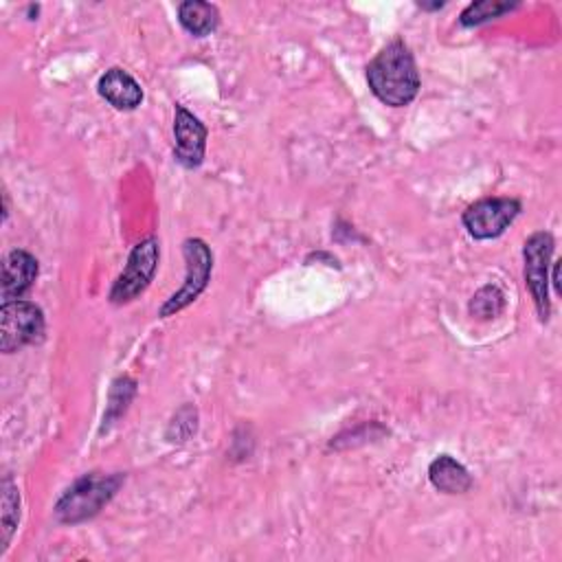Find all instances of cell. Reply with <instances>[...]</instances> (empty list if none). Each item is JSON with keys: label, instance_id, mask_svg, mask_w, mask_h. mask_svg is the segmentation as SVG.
<instances>
[{"label": "cell", "instance_id": "1", "mask_svg": "<svg viewBox=\"0 0 562 562\" xmlns=\"http://www.w3.org/2000/svg\"><path fill=\"white\" fill-rule=\"evenodd\" d=\"M371 92L391 108L408 105L419 90V72L411 48L395 40L386 44L367 66Z\"/></svg>", "mask_w": 562, "mask_h": 562}, {"label": "cell", "instance_id": "2", "mask_svg": "<svg viewBox=\"0 0 562 562\" xmlns=\"http://www.w3.org/2000/svg\"><path fill=\"white\" fill-rule=\"evenodd\" d=\"M125 476L121 472L99 474L90 472L77 479L55 503V516L59 522L77 525L101 512L103 505L112 501V496L123 485Z\"/></svg>", "mask_w": 562, "mask_h": 562}, {"label": "cell", "instance_id": "3", "mask_svg": "<svg viewBox=\"0 0 562 562\" xmlns=\"http://www.w3.org/2000/svg\"><path fill=\"white\" fill-rule=\"evenodd\" d=\"M182 257L187 263V274H184V283L165 301V305L160 307V316L167 318L180 310H184L187 305H191L200 292L206 288L209 279H211V270H213V252L206 246V241L191 237L184 239L182 244Z\"/></svg>", "mask_w": 562, "mask_h": 562}, {"label": "cell", "instance_id": "4", "mask_svg": "<svg viewBox=\"0 0 562 562\" xmlns=\"http://www.w3.org/2000/svg\"><path fill=\"white\" fill-rule=\"evenodd\" d=\"M44 336V314L31 301H7L0 310V349L13 353Z\"/></svg>", "mask_w": 562, "mask_h": 562}, {"label": "cell", "instance_id": "5", "mask_svg": "<svg viewBox=\"0 0 562 562\" xmlns=\"http://www.w3.org/2000/svg\"><path fill=\"white\" fill-rule=\"evenodd\" d=\"M156 268H158V241L154 237H147L132 248L125 270L116 277L110 290V301L114 305L134 301L140 292H145V288L154 279Z\"/></svg>", "mask_w": 562, "mask_h": 562}, {"label": "cell", "instance_id": "6", "mask_svg": "<svg viewBox=\"0 0 562 562\" xmlns=\"http://www.w3.org/2000/svg\"><path fill=\"white\" fill-rule=\"evenodd\" d=\"M553 255V237L547 231L533 233L522 248L525 283L533 296L540 321L549 318V261Z\"/></svg>", "mask_w": 562, "mask_h": 562}, {"label": "cell", "instance_id": "7", "mask_svg": "<svg viewBox=\"0 0 562 562\" xmlns=\"http://www.w3.org/2000/svg\"><path fill=\"white\" fill-rule=\"evenodd\" d=\"M520 213V202L514 198H485L463 211V226L474 239H494Z\"/></svg>", "mask_w": 562, "mask_h": 562}, {"label": "cell", "instance_id": "8", "mask_svg": "<svg viewBox=\"0 0 562 562\" xmlns=\"http://www.w3.org/2000/svg\"><path fill=\"white\" fill-rule=\"evenodd\" d=\"M173 158L182 167L195 169L202 165L206 149V127L182 105H176L173 112Z\"/></svg>", "mask_w": 562, "mask_h": 562}, {"label": "cell", "instance_id": "9", "mask_svg": "<svg viewBox=\"0 0 562 562\" xmlns=\"http://www.w3.org/2000/svg\"><path fill=\"white\" fill-rule=\"evenodd\" d=\"M37 279V259L22 250L15 248L7 252L2 259V279H0V294L7 301H18L24 292L31 290V285Z\"/></svg>", "mask_w": 562, "mask_h": 562}, {"label": "cell", "instance_id": "10", "mask_svg": "<svg viewBox=\"0 0 562 562\" xmlns=\"http://www.w3.org/2000/svg\"><path fill=\"white\" fill-rule=\"evenodd\" d=\"M97 90L116 110H134L143 101V88L138 81L127 70L116 66L101 75Z\"/></svg>", "mask_w": 562, "mask_h": 562}, {"label": "cell", "instance_id": "11", "mask_svg": "<svg viewBox=\"0 0 562 562\" xmlns=\"http://www.w3.org/2000/svg\"><path fill=\"white\" fill-rule=\"evenodd\" d=\"M428 479L439 492L446 494H463L472 487L470 472L450 454H441L428 465Z\"/></svg>", "mask_w": 562, "mask_h": 562}, {"label": "cell", "instance_id": "12", "mask_svg": "<svg viewBox=\"0 0 562 562\" xmlns=\"http://www.w3.org/2000/svg\"><path fill=\"white\" fill-rule=\"evenodd\" d=\"M178 20L182 29L195 37L211 35L220 24V11L211 2L187 0L178 7Z\"/></svg>", "mask_w": 562, "mask_h": 562}, {"label": "cell", "instance_id": "13", "mask_svg": "<svg viewBox=\"0 0 562 562\" xmlns=\"http://www.w3.org/2000/svg\"><path fill=\"white\" fill-rule=\"evenodd\" d=\"M468 307H470V314L481 321L496 318L505 307V294L501 292L498 285H492V283L483 285L481 290H476Z\"/></svg>", "mask_w": 562, "mask_h": 562}, {"label": "cell", "instance_id": "14", "mask_svg": "<svg viewBox=\"0 0 562 562\" xmlns=\"http://www.w3.org/2000/svg\"><path fill=\"white\" fill-rule=\"evenodd\" d=\"M0 505H2V549L0 551H4L15 527H18V520H20V494L9 476H4V481H2Z\"/></svg>", "mask_w": 562, "mask_h": 562}, {"label": "cell", "instance_id": "15", "mask_svg": "<svg viewBox=\"0 0 562 562\" xmlns=\"http://www.w3.org/2000/svg\"><path fill=\"white\" fill-rule=\"evenodd\" d=\"M518 2H505V0H479V2H472L463 9L461 13V24L463 26H474V24H481V22H487V20H494L512 9H516Z\"/></svg>", "mask_w": 562, "mask_h": 562}, {"label": "cell", "instance_id": "16", "mask_svg": "<svg viewBox=\"0 0 562 562\" xmlns=\"http://www.w3.org/2000/svg\"><path fill=\"white\" fill-rule=\"evenodd\" d=\"M560 263H562V261H555V263H553V277H551V281H553V285H555V292H562V285H560Z\"/></svg>", "mask_w": 562, "mask_h": 562}, {"label": "cell", "instance_id": "17", "mask_svg": "<svg viewBox=\"0 0 562 562\" xmlns=\"http://www.w3.org/2000/svg\"><path fill=\"white\" fill-rule=\"evenodd\" d=\"M422 9H426V11H432V9H441L446 2H441V0H437V2H417Z\"/></svg>", "mask_w": 562, "mask_h": 562}]
</instances>
